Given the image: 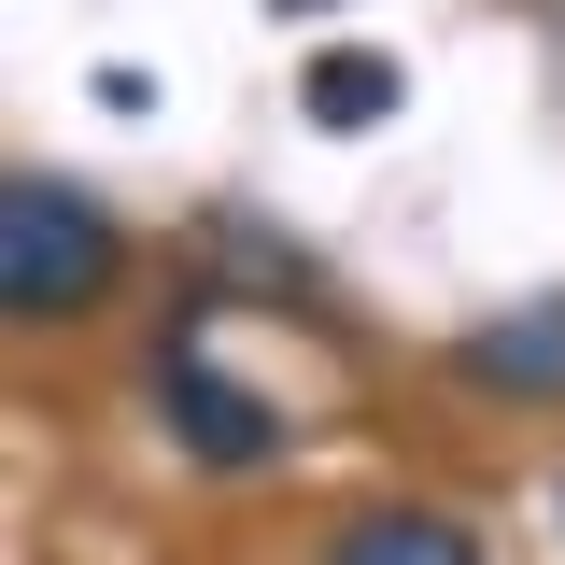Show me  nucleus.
Returning a JSON list of instances; mask_svg holds the SVG:
<instances>
[{
  "label": "nucleus",
  "mask_w": 565,
  "mask_h": 565,
  "mask_svg": "<svg viewBox=\"0 0 565 565\" xmlns=\"http://www.w3.org/2000/svg\"><path fill=\"white\" fill-rule=\"evenodd\" d=\"M114 269H128V241H114V212L85 199L71 170H14V184H0V311H14V326L99 311Z\"/></svg>",
  "instance_id": "obj_1"
},
{
  "label": "nucleus",
  "mask_w": 565,
  "mask_h": 565,
  "mask_svg": "<svg viewBox=\"0 0 565 565\" xmlns=\"http://www.w3.org/2000/svg\"><path fill=\"white\" fill-rule=\"evenodd\" d=\"M156 396H170V438L199 452L212 481H241V467H282V411L255 396V382H226V367H199V353H156Z\"/></svg>",
  "instance_id": "obj_2"
},
{
  "label": "nucleus",
  "mask_w": 565,
  "mask_h": 565,
  "mask_svg": "<svg viewBox=\"0 0 565 565\" xmlns=\"http://www.w3.org/2000/svg\"><path fill=\"white\" fill-rule=\"evenodd\" d=\"M452 367H467L481 396H509V411H552V396H565V297H509V311H481V326L452 340Z\"/></svg>",
  "instance_id": "obj_3"
},
{
  "label": "nucleus",
  "mask_w": 565,
  "mask_h": 565,
  "mask_svg": "<svg viewBox=\"0 0 565 565\" xmlns=\"http://www.w3.org/2000/svg\"><path fill=\"white\" fill-rule=\"evenodd\" d=\"M326 565H481V537L452 523V509H353Z\"/></svg>",
  "instance_id": "obj_4"
},
{
  "label": "nucleus",
  "mask_w": 565,
  "mask_h": 565,
  "mask_svg": "<svg viewBox=\"0 0 565 565\" xmlns=\"http://www.w3.org/2000/svg\"><path fill=\"white\" fill-rule=\"evenodd\" d=\"M382 114H396V57H367V43H326V57H311V128H382Z\"/></svg>",
  "instance_id": "obj_5"
},
{
  "label": "nucleus",
  "mask_w": 565,
  "mask_h": 565,
  "mask_svg": "<svg viewBox=\"0 0 565 565\" xmlns=\"http://www.w3.org/2000/svg\"><path fill=\"white\" fill-rule=\"evenodd\" d=\"M269 14H326V0H269Z\"/></svg>",
  "instance_id": "obj_6"
}]
</instances>
